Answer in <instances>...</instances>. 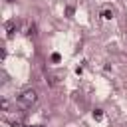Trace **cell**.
Here are the masks:
<instances>
[{
	"label": "cell",
	"mask_w": 127,
	"mask_h": 127,
	"mask_svg": "<svg viewBox=\"0 0 127 127\" xmlns=\"http://www.w3.org/2000/svg\"><path fill=\"white\" fill-rule=\"evenodd\" d=\"M36 99H38V93H36L34 89H26V91L18 97V105H20L22 109H28V107H32V105L36 103Z\"/></svg>",
	"instance_id": "6da1fadb"
},
{
	"label": "cell",
	"mask_w": 127,
	"mask_h": 127,
	"mask_svg": "<svg viewBox=\"0 0 127 127\" xmlns=\"http://www.w3.org/2000/svg\"><path fill=\"white\" fill-rule=\"evenodd\" d=\"M101 117H103V111H101V109H95V111H93V119H95V121H99Z\"/></svg>",
	"instance_id": "7a4b0ae2"
},
{
	"label": "cell",
	"mask_w": 127,
	"mask_h": 127,
	"mask_svg": "<svg viewBox=\"0 0 127 127\" xmlns=\"http://www.w3.org/2000/svg\"><path fill=\"white\" fill-rule=\"evenodd\" d=\"M101 16H103L105 20H111V18H113V12H111V10H103V14H101Z\"/></svg>",
	"instance_id": "3957f363"
},
{
	"label": "cell",
	"mask_w": 127,
	"mask_h": 127,
	"mask_svg": "<svg viewBox=\"0 0 127 127\" xmlns=\"http://www.w3.org/2000/svg\"><path fill=\"white\" fill-rule=\"evenodd\" d=\"M50 60H52V62H54V64H58V62H60V60H62V56H60V54H58V52H56V54H52V58H50Z\"/></svg>",
	"instance_id": "277c9868"
},
{
	"label": "cell",
	"mask_w": 127,
	"mask_h": 127,
	"mask_svg": "<svg viewBox=\"0 0 127 127\" xmlns=\"http://www.w3.org/2000/svg\"><path fill=\"white\" fill-rule=\"evenodd\" d=\"M65 14H67V18H71V16H73V8L67 6V8H65Z\"/></svg>",
	"instance_id": "5b68a950"
},
{
	"label": "cell",
	"mask_w": 127,
	"mask_h": 127,
	"mask_svg": "<svg viewBox=\"0 0 127 127\" xmlns=\"http://www.w3.org/2000/svg\"><path fill=\"white\" fill-rule=\"evenodd\" d=\"M34 127H42V125H34Z\"/></svg>",
	"instance_id": "8992f818"
}]
</instances>
